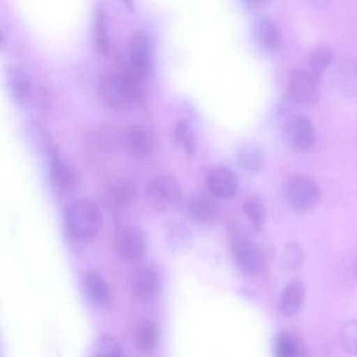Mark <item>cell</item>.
Returning a JSON list of instances; mask_svg holds the SVG:
<instances>
[{"label":"cell","mask_w":357,"mask_h":357,"mask_svg":"<svg viewBox=\"0 0 357 357\" xmlns=\"http://www.w3.org/2000/svg\"><path fill=\"white\" fill-rule=\"evenodd\" d=\"M236 159L241 169L250 173L259 172L264 164V157L261 151L252 144H245L239 147Z\"/></svg>","instance_id":"23"},{"label":"cell","mask_w":357,"mask_h":357,"mask_svg":"<svg viewBox=\"0 0 357 357\" xmlns=\"http://www.w3.org/2000/svg\"><path fill=\"white\" fill-rule=\"evenodd\" d=\"M303 251L298 242L287 243L284 249V261L287 268L296 270L301 266L303 261Z\"/></svg>","instance_id":"29"},{"label":"cell","mask_w":357,"mask_h":357,"mask_svg":"<svg viewBox=\"0 0 357 357\" xmlns=\"http://www.w3.org/2000/svg\"><path fill=\"white\" fill-rule=\"evenodd\" d=\"M245 215L256 227L264 225L266 219V208L263 201L257 197L247 199L242 206Z\"/></svg>","instance_id":"28"},{"label":"cell","mask_w":357,"mask_h":357,"mask_svg":"<svg viewBox=\"0 0 357 357\" xmlns=\"http://www.w3.org/2000/svg\"><path fill=\"white\" fill-rule=\"evenodd\" d=\"M160 335V328L157 324L151 321H144L136 330L135 344L143 352H151L157 347Z\"/></svg>","instance_id":"22"},{"label":"cell","mask_w":357,"mask_h":357,"mask_svg":"<svg viewBox=\"0 0 357 357\" xmlns=\"http://www.w3.org/2000/svg\"><path fill=\"white\" fill-rule=\"evenodd\" d=\"M319 80L308 70H294L289 78V93L291 99L298 104H312L320 97Z\"/></svg>","instance_id":"7"},{"label":"cell","mask_w":357,"mask_h":357,"mask_svg":"<svg viewBox=\"0 0 357 357\" xmlns=\"http://www.w3.org/2000/svg\"><path fill=\"white\" fill-rule=\"evenodd\" d=\"M116 243L119 255L128 262L141 261L147 252L146 236L137 227H126L121 229L117 234Z\"/></svg>","instance_id":"6"},{"label":"cell","mask_w":357,"mask_h":357,"mask_svg":"<svg viewBox=\"0 0 357 357\" xmlns=\"http://www.w3.org/2000/svg\"><path fill=\"white\" fill-rule=\"evenodd\" d=\"M312 8L315 9H321L326 6L329 0H307Z\"/></svg>","instance_id":"30"},{"label":"cell","mask_w":357,"mask_h":357,"mask_svg":"<svg viewBox=\"0 0 357 357\" xmlns=\"http://www.w3.org/2000/svg\"><path fill=\"white\" fill-rule=\"evenodd\" d=\"M339 342L347 353L357 356V319L348 320L339 331Z\"/></svg>","instance_id":"26"},{"label":"cell","mask_w":357,"mask_h":357,"mask_svg":"<svg viewBox=\"0 0 357 357\" xmlns=\"http://www.w3.org/2000/svg\"><path fill=\"white\" fill-rule=\"evenodd\" d=\"M122 1L128 10H133V0H122Z\"/></svg>","instance_id":"32"},{"label":"cell","mask_w":357,"mask_h":357,"mask_svg":"<svg viewBox=\"0 0 357 357\" xmlns=\"http://www.w3.org/2000/svg\"><path fill=\"white\" fill-rule=\"evenodd\" d=\"M206 184L210 194L220 199L233 197L238 188L235 173L229 167L224 165L214 167L208 172Z\"/></svg>","instance_id":"11"},{"label":"cell","mask_w":357,"mask_h":357,"mask_svg":"<svg viewBox=\"0 0 357 357\" xmlns=\"http://www.w3.org/2000/svg\"><path fill=\"white\" fill-rule=\"evenodd\" d=\"M243 3L250 7H257L261 5L265 0H242Z\"/></svg>","instance_id":"31"},{"label":"cell","mask_w":357,"mask_h":357,"mask_svg":"<svg viewBox=\"0 0 357 357\" xmlns=\"http://www.w3.org/2000/svg\"><path fill=\"white\" fill-rule=\"evenodd\" d=\"M49 176L56 194L65 196L73 192L77 185V175L66 161L54 157L49 165Z\"/></svg>","instance_id":"15"},{"label":"cell","mask_w":357,"mask_h":357,"mask_svg":"<svg viewBox=\"0 0 357 357\" xmlns=\"http://www.w3.org/2000/svg\"><path fill=\"white\" fill-rule=\"evenodd\" d=\"M305 296L304 284L300 280H292L284 288L279 302L280 313L285 317L296 314L301 307Z\"/></svg>","instance_id":"17"},{"label":"cell","mask_w":357,"mask_h":357,"mask_svg":"<svg viewBox=\"0 0 357 357\" xmlns=\"http://www.w3.org/2000/svg\"><path fill=\"white\" fill-rule=\"evenodd\" d=\"M91 355L96 356H121V349L118 342L111 336L106 334L98 335L94 340L91 349Z\"/></svg>","instance_id":"27"},{"label":"cell","mask_w":357,"mask_h":357,"mask_svg":"<svg viewBox=\"0 0 357 357\" xmlns=\"http://www.w3.org/2000/svg\"><path fill=\"white\" fill-rule=\"evenodd\" d=\"M81 286L86 298L94 307L106 310L111 306L110 289L101 275L93 271L85 273L81 279Z\"/></svg>","instance_id":"13"},{"label":"cell","mask_w":357,"mask_h":357,"mask_svg":"<svg viewBox=\"0 0 357 357\" xmlns=\"http://www.w3.org/2000/svg\"><path fill=\"white\" fill-rule=\"evenodd\" d=\"M135 193V188L130 181L123 178H114L106 183L103 199L109 208L120 211L131 205Z\"/></svg>","instance_id":"14"},{"label":"cell","mask_w":357,"mask_h":357,"mask_svg":"<svg viewBox=\"0 0 357 357\" xmlns=\"http://www.w3.org/2000/svg\"><path fill=\"white\" fill-rule=\"evenodd\" d=\"M188 209L190 216L199 223L213 225L218 220V206L206 194L197 193L192 195L188 202Z\"/></svg>","instance_id":"16"},{"label":"cell","mask_w":357,"mask_h":357,"mask_svg":"<svg viewBox=\"0 0 357 357\" xmlns=\"http://www.w3.org/2000/svg\"><path fill=\"white\" fill-rule=\"evenodd\" d=\"M92 36L96 50L103 55H107L109 52V40L105 10L100 4L96 6L94 11Z\"/></svg>","instance_id":"21"},{"label":"cell","mask_w":357,"mask_h":357,"mask_svg":"<svg viewBox=\"0 0 357 357\" xmlns=\"http://www.w3.org/2000/svg\"><path fill=\"white\" fill-rule=\"evenodd\" d=\"M140 81L128 70H117L102 75L97 82L96 92L106 107L125 111L137 107L143 102L144 91Z\"/></svg>","instance_id":"1"},{"label":"cell","mask_w":357,"mask_h":357,"mask_svg":"<svg viewBox=\"0 0 357 357\" xmlns=\"http://www.w3.org/2000/svg\"><path fill=\"white\" fill-rule=\"evenodd\" d=\"M126 148L132 155L144 158L151 156L156 149V139L146 126L136 124L130 126L126 134Z\"/></svg>","instance_id":"12"},{"label":"cell","mask_w":357,"mask_h":357,"mask_svg":"<svg viewBox=\"0 0 357 357\" xmlns=\"http://www.w3.org/2000/svg\"><path fill=\"white\" fill-rule=\"evenodd\" d=\"M66 227L77 241H88L100 231L103 218L98 206L92 201L80 198L70 202L64 213Z\"/></svg>","instance_id":"2"},{"label":"cell","mask_w":357,"mask_h":357,"mask_svg":"<svg viewBox=\"0 0 357 357\" xmlns=\"http://www.w3.org/2000/svg\"><path fill=\"white\" fill-rule=\"evenodd\" d=\"M146 195L151 204L159 208L176 204L181 199V190L176 181L168 176H158L148 184Z\"/></svg>","instance_id":"10"},{"label":"cell","mask_w":357,"mask_h":357,"mask_svg":"<svg viewBox=\"0 0 357 357\" xmlns=\"http://www.w3.org/2000/svg\"><path fill=\"white\" fill-rule=\"evenodd\" d=\"M284 197L291 209L298 213H305L311 211L319 204L321 192L312 179L296 176L287 183Z\"/></svg>","instance_id":"3"},{"label":"cell","mask_w":357,"mask_h":357,"mask_svg":"<svg viewBox=\"0 0 357 357\" xmlns=\"http://www.w3.org/2000/svg\"><path fill=\"white\" fill-rule=\"evenodd\" d=\"M335 54L330 46L324 43L313 47L309 56V70L319 80L333 63Z\"/></svg>","instance_id":"19"},{"label":"cell","mask_w":357,"mask_h":357,"mask_svg":"<svg viewBox=\"0 0 357 357\" xmlns=\"http://www.w3.org/2000/svg\"><path fill=\"white\" fill-rule=\"evenodd\" d=\"M254 34L259 45L267 51L275 50L279 44L278 30L268 18H260L256 21Z\"/></svg>","instance_id":"20"},{"label":"cell","mask_w":357,"mask_h":357,"mask_svg":"<svg viewBox=\"0 0 357 357\" xmlns=\"http://www.w3.org/2000/svg\"><path fill=\"white\" fill-rule=\"evenodd\" d=\"M275 354L279 357H297L304 355L301 342L287 331H280L275 341Z\"/></svg>","instance_id":"24"},{"label":"cell","mask_w":357,"mask_h":357,"mask_svg":"<svg viewBox=\"0 0 357 357\" xmlns=\"http://www.w3.org/2000/svg\"><path fill=\"white\" fill-rule=\"evenodd\" d=\"M153 68V51L149 40L142 34L135 35L128 49V72L142 82L151 78Z\"/></svg>","instance_id":"4"},{"label":"cell","mask_w":357,"mask_h":357,"mask_svg":"<svg viewBox=\"0 0 357 357\" xmlns=\"http://www.w3.org/2000/svg\"><path fill=\"white\" fill-rule=\"evenodd\" d=\"M234 261L238 268L248 275L261 271L264 266V256L259 248L246 239L235 241L231 247Z\"/></svg>","instance_id":"9"},{"label":"cell","mask_w":357,"mask_h":357,"mask_svg":"<svg viewBox=\"0 0 357 357\" xmlns=\"http://www.w3.org/2000/svg\"><path fill=\"white\" fill-rule=\"evenodd\" d=\"M356 273H357V263H356Z\"/></svg>","instance_id":"33"},{"label":"cell","mask_w":357,"mask_h":357,"mask_svg":"<svg viewBox=\"0 0 357 357\" xmlns=\"http://www.w3.org/2000/svg\"><path fill=\"white\" fill-rule=\"evenodd\" d=\"M162 287L160 270L154 265L147 264L134 273L131 280L133 294L140 301L152 302L158 298Z\"/></svg>","instance_id":"5"},{"label":"cell","mask_w":357,"mask_h":357,"mask_svg":"<svg viewBox=\"0 0 357 357\" xmlns=\"http://www.w3.org/2000/svg\"><path fill=\"white\" fill-rule=\"evenodd\" d=\"M284 135L291 149L303 152L314 144L316 131L313 123L307 117L296 114L285 123Z\"/></svg>","instance_id":"8"},{"label":"cell","mask_w":357,"mask_h":357,"mask_svg":"<svg viewBox=\"0 0 357 357\" xmlns=\"http://www.w3.org/2000/svg\"><path fill=\"white\" fill-rule=\"evenodd\" d=\"M174 137L182 145L186 156L192 159L196 154V141L190 125L183 120L178 121L174 126Z\"/></svg>","instance_id":"25"},{"label":"cell","mask_w":357,"mask_h":357,"mask_svg":"<svg viewBox=\"0 0 357 357\" xmlns=\"http://www.w3.org/2000/svg\"><path fill=\"white\" fill-rule=\"evenodd\" d=\"M12 96L20 104L27 102L31 97L33 85L29 75L21 68L10 66L7 70Z\"/></svg>","instance_id":"18"}]
</instances>
